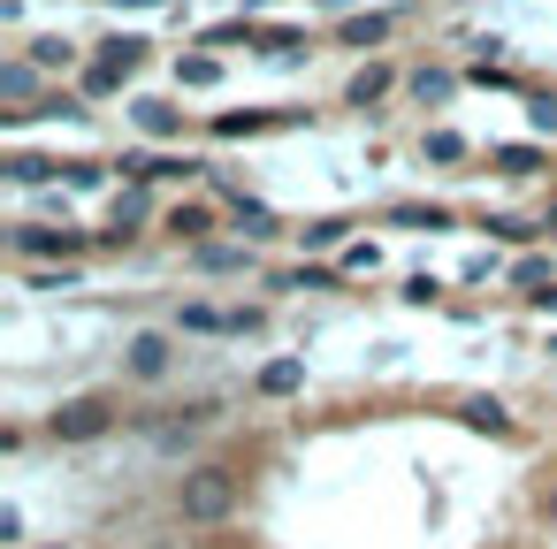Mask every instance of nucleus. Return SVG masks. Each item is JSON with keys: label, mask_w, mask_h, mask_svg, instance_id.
I'll return each instance as SVG.
<instances>
[{"label": "nucleus", "mask_w": 557, "mask_h": 549, "mask_svg": "<svg viewBox=\"0 0 557 549\" xmlns=\"http://www.w3.org/2000/svg\"><path fill=\"white\" fill-rule=\"evenodd\" d=\"M344 229H351V222H344V214H329V222H306V245H313V252H321V245H336V237H344Z\"/></svg>", "instance_id": "nucleus-21"}, {"label": "nucleus", "mask_w": 557, "mask_h": 549, "mask_svg": "<svg viewBox=\"0 0 557 549\" xmlns=\"http://www.w3.org/2000/svg\"><path fill=\"white\" fill-rule=\"evenodd\" d=\"M0 100H9V108H32V100H39V62H9V70H0Z\"/></svg>", "instance_id": "nucleus-7"}, {"label": "nucleus", "mask_w": 557, "mask_h": 549, "mask_svg": "<svg viewBox=\"0 0 557 549\" xmlns=\"http://www.w3.org/2000/svg\"><path fill=\"white\" fill-rule=\"evenodd\" d=\"M549 222H557V207H549Z\"/></svg>", "instance_id": "nucleus-29"}, {"label": "nucleus", "mask_w": 557, "mask_h": 549, "mask_svg": "<svg viewBox=\"0 0 557 549\" xmlns=\"http://www.w3.org/2000/svg\"><path fill=\"white\" fill-rule=\"evenodd\" d=\"M283 123H306L298 108H230V115H214L207 130L214 138H260V130H283Z\"/></svg>", "instance_id": "nucleus-6"}, {"label": "nucleus", "mask_w": 557, "mask_h": 549, "mask_svg": "<svg viewBox=\"0 0 557 549\" xmlns=\"http://www.w3.org/2000/svg\"><path fill=\"white\" fill-rule=\"evenodd\" d=\"M298 389H306V366L298 359H268L260 366V397H298Z\"/></svg>", "instance_id": "nucleus-9"}, {"label": "nucleus", "mask_w": 557, "mask_h": 549, "mask_svg": "<svg viewBox=\"0 0 557 549\" xmlns=\"http://www.w3.org/2000/svg\"><path fill=\"white\" fill-rule=\"evenodd\" d=\"M169 366H176V336H169V328H138V336L123 344V374H131V382H161Z\"/></svg>", "instance_id": "nucleus-4"}, {"label": "nucleus", "mask_w": 557, "mask_h": 549, "mask_svg": "<svg viewBox=\"0 0 557 549\" xmlns=\"http://www.w3.org/2000/svg\"><path fill=\"white\" fill-rule=\"evenodd\" d=\"M176 77H184V85H214V77H222V62H214V54H184V62H176Z\"/></svg>", "instance_id": "nucleus-17"}, {"label": "nucleus", "mask_w": 557, "mask_h": 549, "mask_svg": "<svg viewBox=\"0 0 557 549\" xmlns=\"http://www.w3.org/2000/svg\"><path fill=\"white\" fill-rule=\"evenodd\" d=\"M131 115H138V130H146V138H176V130H184V115H176L169 100H138Z\"/></svg>", "instance_id": "nucleus-10"}, {"label": "nucleus", "mask_w": 557, "mask_h": 549, "mask_svg": "<svg viewBox=\"0 0 557 549\" xmlns=\"http://www.w3.org/2000/svg\"><path fill=\"white\" fill-rule=\"evenodd\" d=\"M458 153H466L458 130H435V138H428V161H458Z\"/></svg>", "instance_id": "nucleus-22"}, {"label": "nucleus", "mask_w": 557, "mask_h": 549, "mask_svg": "<svg viewBox=\"0 0 557 549\" xmlns=\"http://www.w3.org/2000/svg\"><path fill=\"white\" fill-rule=\"evenodd\" d=\"M344 267H351V275H374V267H382V252H374V245H359V252H344Z\"/></svg>", "instance_id": "nucleus-25"}, {"label": "nucleus", "mask_w": 557, "mask_h": 549, "mask_svg": "<svg viewBox=\"0 0 557 549\" xmlns=\"http://www.w3.org/2000/svg\"><path fill=\"white\" fill-rule=\"evenodd\" d=\"M108 427H115V404H108L100 389L62 397V404L47 412V435H62V442H92V435H108Z\"/></svg>", "instance_id": "nucleus-2"}, {"label": "nucleus", "mask_w": 557, "mask_h": 549, "mask_svg": "<svg viewBox=\"0 0 557 549\" xmlns=\"http://www.w3.org/2000/svg\"><path fill=\"white\" fill-rule=\"evenodd\" d=\"M199 267H214V275H222V267H252V245H207Z\"/></svg>", "instance_id": "nucleus-15"}, {"label": "nucleus", "mask_w": 557, "mask_h": 549, "mask_svg": "<svg viewBox=\"0 0 557 549\" xmlns=\"http://www.w3.org/2000/svg\"><path fill=\"white\" fill-rule=\"evenodd\" d=\"M397 77H389V62H367V70H351V85H344V100L351 108H367V100H382Z\"/></svg>", "instance_id": "nucleus-8"}, {"label": "nucleus", "mask_w": 557, "mask_h": 549, "mask_svg": "<svg viewBox=\"0 0 557 549\" xmlns=\"http://www.w3.org/2000/svg\"><path fill=\"white\" fill-rule=\"evenodd\" d=\"M534 313H549V321H557V283H549V290H534Z\"/></svg>", "instance_id": "nucleus-26"}, {"label": "nucleus", "mask_w": 557, "mask_h": 549, "mask_svg": "<svg viewBox=\"0 0 557 549\" xmlns=\"http://www.w3.org/2000/svg\"><path fill=\"white\" fill-rule=\"evenodd\" d=\"M382 32H389V16H344V24H336V39H344V47H374Z\"/></svg>", "instance_id": "nucleus-12"}, {"label": "nucleus", "mask_w": 557, "mask_h": 549, "mask_svg": "<svg viewBox=\"0 0 557 549\" xmlns=\"http://www.w3.org/2000/svg\"><path fill=\"white\" fill-rule=\"evenodd\" d=\"M237 465H191L184 473V488H176V511L191 519V526H222L230 511H237Z\"/></svg>", "instance_id": "nucleus-1"}, {"label": "nucleus", "mask_w": 557, "mask_h": 549, "mask_svg": "<svg viewBox=\"0 0 557 549\" xmlns=\"http://www.w3.org/2000/svg\"><path fill=\"white\" fill-rule=\"evenodd\" d=\"M389 222H397V229H443L450 214H443V207H420V199H405V207H389Z\"/></svg>", "instance_id": "nucleus-13"}, {"label": "nucleus", "mask_w": 557, "mask_h": 549, "mask_svg": "<svg viewBox=\"0 0 557 549\" xmlns=\"http://www.w3.org/2000/svg\"><path fill=\"white\" fill-rule=\"evenodd\" d=\"M511 283H519V290H549V260H542V252H527V260L511 267Z\"/></svg>", "instance_id": "nucleus-19"}, {"label": "nucleus", "mask_w": 557, "mask_h": 549, "mask_svg": "<svg viewBox=\"0 0 557 549\" xmlns=\"http://www.w3.org/2000/svg\"><path fill=\"white\" fill-rule=\"evenodd\" d=\"M450 85H458L450 70H412V92H420V100H450Z\"/></svg>", "instance_id": "nucleus-18"}, {"label": "nucleus", "mask_w": 557, "mask_h": 549, "mask_svg": "<svg viewBox=\"0 0 557 549\" xmlns=\"http://www.w3.org/2000/svg\"><path fill=\"white\" fill-rule=\"evenodd\" d=\"M138 62H146V39H108V47H100V62L85 70V92H115Z\"/></svg>", "instance_id": "nucleus-5"}, {"label": "nucleus", "mask_w": 557, "mask_h": 549, "mask_svg": "<svg viewBox=\"0 0 557 549\" xmlns=\"http://www.w3.org/2000/svg\"><path fill=\"white\" fill-rule=\"evenodd\" d=\"M9 252L16 260H77V252H92V237L85 229H47V222H24V229H9Z\"/></svg>", "instance_id": "nucleus-3"}, {"label": "nucleus", "mask_w": 557, "mask_h": 549, "mask_svg": "<svg viewBox=\"0 0 557 549\" xmlns=\"http://www.w3.org/2000/svg\"><path fill=\"white\" fill-rule=\"evenodd\" d=\"M549 526H557V488H549Z\"/></svg>", "instance_id": "nucleus-28"}, {"label": "nucleus", "mask_w": 557, "mask_h": 549, "mask_svg": "<svg viewBox=\"0 0 557 549\" xmlns=\"http://www.w3.org/2000/svg\"><path fill=\"white\" fill-rule=\"evenodd\" d=\"M138 214H146V191H123V199H115V229H123V222H138Z\"/></svg>", "instance_id": "nucleus-24"}, {"label": "nucleus", "mask_w": 557, "mask_h": 549, "mask_svg": "<svg viewBox=\"0 0 557 549\" xmlns=\"http://www.w3.org/2000/svg\"><path fill=\"white\" fill-rule=\"evenodd\" d=\"M39 115H47V123H85V108H77V100H47Z\"/></svg>", "instance_id": "nucleus-23"}, {"label": "nucleus", "mask_w": 557, "mask_h": 549, "mask_svg": "<svg viewBox=\"0 0 557 549\" xmlns=\"http://www.w3.org/2000/svg\"><path fill=\"white\" fill-rule=\"evenodd\" d=\"M488 161H496V176H542L549 169V153H534V146H496Z\"/></svg>", "instance_id": "nucleus-11"}, {"label": "nucleus", "mask_w": 557, "mask_h": 549, "mask_svg": "<svg viewBox=\"0 0 557 549\" xmlns=\"http://www.w3.org/2000/svg\"><path fill=\"white\" fill-rule=\"evenodd\" d=\"M458 412H466L473 427H488V435H504V404H496V397H466Z\"/></svg>", "instance_id": "nucleus-16"}, {"label": "nucleus", "mask_w": 557, "mask_h": 549, "mask_svg": "<svg viewBox=\"0 0 557 549\" xmlns=\"http://www.w3.org/2000/svg\"><path fill=\"white\" fill-rule=\"evenodd\" d=\"M207 229H214L207 207H176V214H169V237H207Z\"/></svg>", "instance_id": "nucleus-14"}, {"label": "nucleus", "mask_w": 557, "mask_h": 549, "mask_svg": "<svg viewBox=\"0 0 557 549\" xmlns=\"http://www.w3.org/2000/svg\"><path fill=\"white\" fill-rule=\"evenodd\" d=\"M108 9H161V0H108Z\"/></svg>", "instance_id": "nucleus-27"}, {"label": "nucleus", "mask_w": 557, "mask_h": 549, "mask_svg": "<svg viewBox=\"0 0 557 549\" xmlns=\"http://www.w3.org/2000/svg\"><path fill=\"white\" fill-rule=\"evenodd\" d=\"M32 62H39V70H62V62H70V39H32Z\"/></svg>", "instance_id": "nucleus-20"}]
</instances>
